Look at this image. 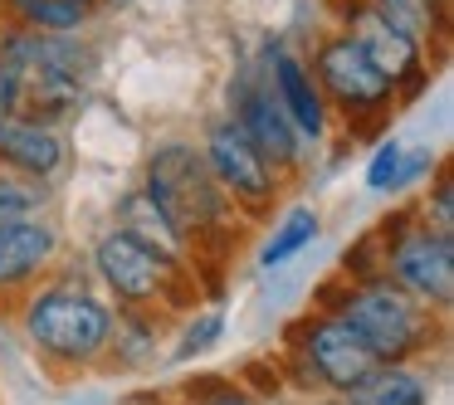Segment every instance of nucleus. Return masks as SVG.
<instances>
[{
  "mask_svg": "<svg viewBox=\"0 0 454 405\" xmlns=\"http://www.w3.org/2000/svg\"><path fill=\"white\" fill-rule=\"evenodd\" d=\"M352 40H356V50L372 59V69L381 74L386 83H395V79H405V74H415V64H420L415 35H405L401 25H391L381 11H362V15H356Z\"/></svg>",
  "mask_w": 454,
  "mask_h": 405,
  "instance_id": "10",
  "label": "nucleus"
},
{
  "mask_svg": "<svg viewBox=\"0 0 454 405\" xmlns=\"http://www.w3.org/2000/svg\"><path fill=\"white\" fill-rule=\"evenodd\" d=\"M206 167H210V176H215L220 186H230L239 200H249V206H264V200L274 196L269 161L249 147V137L239 132L235 118L210 128V161H206Z\"/></svg>",
  "mask_w": 454,
  "mask_h": 405,
  "instance_id": "8",
  "label": "nucleus"
},
{
  "mask_svg": "<svg viewBox=\"0 0 454 405\" xmlns=\"http://www.w3.org/2000/svg\"><path fill=\"white\" fill-rule=\"evenodd\" d=\"M11 5L20 11L25 25H35V30H44V35L79 30L93 11V0H11Z\"/></svg>",
  "mask_w": 454,
  "mask_h": 405,
  "instance_id": "15",
  "label": "nucleus"
},
{
  "mask_svg": "<svg viewBox=\"0 0 454 405\" xmlns=\"http://www.w3.org/2000/svg\"><path fill=\"white\" fill-rule=\"evenodd\" d=\"M147 200L171 235H200L220 210V191L210 176L206 157H196V147L171 142L152 157L147 167Z\"/></svg>",
  "mask_w": 454,
  "mask_h": 405,
  "instance_id": "1",
  "label": "nucleus"
},
{
  "mask_svg": "<svg viewBox=\"0 0 454 405\" xmlns=\"http://www.w3.org/2000/svg\"><path fill=\"white\" fill-rule=\"evenodd\" d=\"M303 352H308V366H313L317 381H327L333 391H342V395L352 391L366 371H376V366H381L372 352H366L362 337L342 323V317H323V323L308 327Z\"/></svg>",
  "mask_w": 454,
  "mask_h": 405,
  "instance_id": "7",
  "label": "nucleus"
},
{
  "mask_svg": "<svg viewBox=\"0 0 454 405\" xmlns=\"http://www.w3.org/2000/svg\"><path fill=\"white\" fill-rule=\"evenodd\" d=\"M54 254V230L44 220H11V225H0V284H20L30 278L44 259Z\"/></svg>",
  "mask_w": 454,
  "mask_h": 405,
  "instance_id": "11",
  "label": "nucleus"
},
{
  "mask_svg": "<svg viewBox=\"0 0 454 405\" xmlns=\"http://www.w3.org/2000/svg\"><path fill=\"white\" fill-rule=\"evenodd\" d=\"M220 332H225V317H220V313H200L196 323L186 327V337H181L176 356L186 362V356H196V352H206V347H215V342H220Z\"/></svg>",
  "mask_w": 454,
  "mask_h": 405,
  "instance_id": "19",
  "label": "nucleus"
},
{
  "mask_svg": "<svg viewBox=\"0 0 454 405\" xmlns=\"http://www.w3.org/2000/svg\"><path fill=\"white\" fill-rule=\"evenodd\" d=\"M25 327H30V342L40 347V352L59 356V362H89V356H98L103 347H108L113 313L93 293L50 288V293H40L30 303Z\"/></svg>",
  "mask_w": 454,
  "mask_h": 405,
  "instance_id": "2",
  "label": "nucleus"
},
{
  "mask_svg": "<svg viewBox=\"0 0 454 405\" xmlns=\"http://www.w3.org/2000/svg\"><path fill=\"white\" fill-rule=\"evenodd\" d=\"M239 132L249 137V147L259 152L264 161L274 167H288L298 157V137H294V122L284 118L274 89H239Z\"/></svg>",
  "mask_w": 454,
  "mask_h": 405,
  "instance_id": "9",
  "label": "nucleus"
},
{
  "mask_svg": "<svg viewBox=\"0 0 454 405\" xmlns=\"http://www.w3.org/2000/svg\"><path fill=\"white\" fill-rule=\"evenodd\" d=\"M313 235H317V215H313V210H308V206L288 210V220L274 230V239L264 245V254H259V264H264V269H278L284 259H294V254H298V249H303Z\"/></svg>",
  "mask_w": 454,
  "mask_h": 405,
  "instance_id": "16",
  "label": "nucleus"
},
{
  "mask_svg": "<svg viewBox=\"0 0 454 405\" xmlns=\"http://www.w3.org/2000/svg\"><path fill=\"white\" fill-rule=\"evenodd\" d=\"M342 323L362 337L366 352L381 366H395L405 352H415V347H420V332H425L420 303H411V293H401V288H391V284H372V288H362V293H352L342 308Z\"/></svg>",
  "mask_w": 454,
  "mask_h": 405,
  "instance_id": "3",
  "label": "nucleus"
},
{
  "mask_svg": "<svg viewBox=\"0 0 454 405\" xmlns=\"http://www.w3.org/2000/svg\"><path fill=\"white\" fill-rule=\"evenodd\" d=\"M98 274L108 278V288L128 303H152L157 293H167L171 259L161 249L142 245L128 230H113L98 239Z\"/></svg>",
  "mask_w": 454,
  "mask_h": 405,
  "instance_id": "5",
  "label": "nucleus"
},
{
  "mask_svg": "<svg viewBox=\"0 0 454 405\" xmlns=\"http://www.w3.org/2000/svg\"><path fill=\"white\" fill-rule=\"evenodd\" d=\"M342 405H425V386L405 366H376L347 391Z\"/></svg>",
  "mask_w": 454,
  "mask_h": 405,
  "instance_id": "14",
  "label": "nucleus"
},
{
  "mask_svg": "<svg viewBox=\"0 0 454 405\" xmlns=\"http://www.w3.org/2000/svg\"><path fill=\"white\" fill-rule=\"evenodd\" d=\"M425 161H430V157H405V147L391 137V142L376 147L372 167H366V186H372V191H395V186H405Z\"/></svg>",
  "mask_w": 454,
  "mask_h": 405,
  "instance_id": "17",
  "label": "nucleus"
},
{
  "mask_svg": "<svg viewBox=\"0 0 454 405\" xmlns=\"http://www.w3.org/2000/svg\"><path fill=\"white\" fill-rule=\"evenodd\" d=\"M20 93H25V69L5 44H0V122H11L20 113Z\"/></svg>",
  "mask_w": 454,
  "mask_h": 405,
  "instance_id": "18",
  "label": "nucleus"
},
{
  "mask_svg": "<svg viewBox=\"0 0 454 405\" xmlns=\"http://www.w3.org/2000/svg\"><path fill=\"white\" fill-rule=\"evenodd\" d=\"M333 405H342V401H333Z\"/></svg>",
  "mask_w": 454,
  "mask_h": 405,
  "instance_id": "22",
  "label": "nucleus"
},
{
  "mask_svg": "<svg viewBox=\"0 0 454 405\" xmlns=\"http://www.w3.org/2000/svg\"><path fill=\"white\" fill-rule=\"evenodd\" d=\"M274 98H278V108H284V118L294 122V128L313 132V137L323 132V122H327L323 93L313 89L303 64L288 59V54H274Z\"/></svg>",
  "mask_w": 454,
  "mask_h": 405,
  "instance_id": "12",
  "label": "nucleus"
},
{
  "mask_svg": "<svg viewBox=\"0 0 454 405\" xmlns=\"http://www.w3.org/2000/svg\"><path fill=\"white\" fill-rule=\"evenodd\" d=\"M210 405H249V401H245V395H235V391H225V395H215Z\"/></svg>",
  "mask_w": 454,
  "mask_h": 405,
  "instance_id": "21",
  "label": "nucleus"
},
{
  "mask_svg": "<svg viewBox=\"0 0 454 405\" xmlns=\"http://www.w3.org/2000/svg\"><path fill=\"white\" fill-rule=\"evenodd\" d=\"M317 79H323V89L333 93L347 113L386 108V98H391V83L372 69V59L356 50L352 35H337V40H327L323 50H317Z\"/></svg>",
  "mask_w": 454,
  "mask_h": 405,
  "instance_id": "6",
  "label": "nucleus"
},
{
  "mask_svg": "<svg viewBox=\"0 0 454 405\" xmlns=\"http://www.w3.org/2000/svg\"><path fill=\"white\" fill-rule=\"evenodd\" d=\"M59 157H64V147L50 128L20 122V118L0 122V161H11L15 171H25V176H50L59 167Z\"/></svg>",
  "mask_w": 454,
  "mask_h": 405,
  "instance_id": "13",
  "label": "nucleus"
},
{
  "mask_svg": "<svg viewBox=\"0 0 454 405\" xmlns=\"http://www.w3.org/2000/svg\"><path fill=\"white\" fill-rule=\"evenodd\" d=\"M386 264H391L401 293H415V298H425V303H434V308H450V298H454L450 235H440V230H415V235L395 239Z\"/></svg>",
  "mask_w": 454,
  "mask_h": 405,
  "instance_id": "4",
  "label": "nucleus"
},
{
  "mask_svg": "<svg viewBox=\"0 0 454 405\" xmlns=\"http://www.w3.org/2000/svg\"><path fill=\"white\" fill-rule=\"evenodd\" d=\"M35 210V186H20V181L0 176V225H11V220L30 215Z\"/></svg>",
  "mask_w": 454,
  "mask_h": 405,
  "instance_id": "20",
  "label": "nucleus"
}]
</instances>
